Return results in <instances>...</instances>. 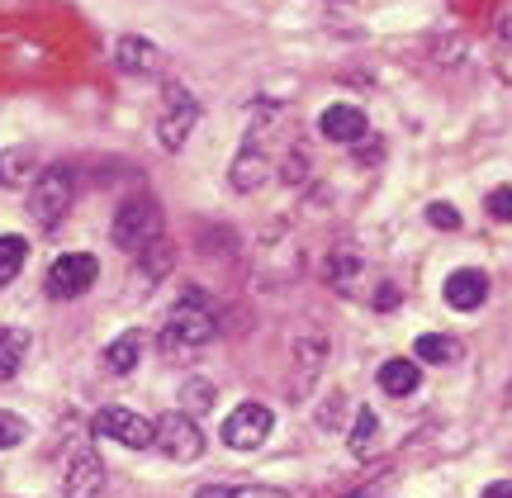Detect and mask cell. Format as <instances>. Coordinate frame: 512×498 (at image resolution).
<instances>
[{"label":"cell","instance_id":"obj_28","mask_svg":"<svg viewBox=\"0 0 512 498\" xmlns=\"http://www.w3.org/2000/svg\"><path fill=\"white\" fill-rule=\"evenodd\" d=\"M394 304H399V285H389V280H384L380 290H375V309H394Z\"/></svg>","mask_w":512,"mask_h":498},{"label":"cell","instance_id":"obj_11","mask_svg":"<svg viewBox=\"0 0 512 498\" xmlns=\"http://www.w3.org/2000/svg\"><path fill=\"white\" fill-rule=\"evenodd\" d=\"M105 489V465H100V456H95L91 446H81L72 456V465H67V475H62V494L67 498H95Z\"/></svg>","mask_w":512,"mask_h":498},{"label":"cell","instance_id":"obj_8","mask_svg":"<svg viewBox=\"0 0 512 498\" xmlns=\"http://www.w3.org/2000/svg\"><path fill=\"white\" fill-rule=\"evenodd\" d=\"M271 408L266 404H238L228 418H223V446H233V451H256V446L271 437Z\"/></svg>","mask_w":512,"mask_h":498},{"label":"cell","instance_id":"obj_10","mask_svg":"<svg viewBox=\"0 0 512 498\" xmlns=\"http://www.w3.org/2000/svg\"><path fill=\"white\" fill-rule=\"evenodd\" d=\"M114 67L124 76H138V81H147V76H157L166 67V57L162 48L152 43V38H138V34H128L114 43Z\"/></svg>","mask_w":512,"mask_h":498},{"label":"cell","instance_id":"obj_15","mask_svg":"<svg viewBox=\"0 0 512 498\" xmlns=\"http://www.w3.org/2000/svg\"><path fill=\"white\" fill-rule=\"evenodd\" d=\"M422 385V370L413 356H389L380 366V389L384 394H394V399H403V394H413V389Z\"/></svg>","mask_w":512,"mask_h":498},{"label":"cell","instance_id":"obj_20","mask_svg":"<svg viewBox=\"0 0 512 498\" xmlns=\"http://www.w3.org/2000/svg\"><path fill=\"white\" fill-rule=\"evenodd\" d=\"M24 351H29V342H24V332L0 328V380H15L19 366H24Z\"/></svg>","mask_w":512,"mask_h":498},{"label":"cell","instance_id":"obj_21","mask_svg":"<svg viewBox=\"0 0 512 498\" xmlns=\"http://www.w3.org/2000/svg\"><path fill=\"white\" fill-rule=\"evenodd\" d=\"M24 261H29V242L15 238V233H5V238H0V285H10V280L24 271Z\"/></svg>","mask_w":512,"mask_h":498},{"label":"cell","instance_id":"obj_1","mask_svg":"<svg viewBox=\"0 0 512 498\" xmlns=\"http://www.w3.org/2000/svg\"><path fill=\"white\" fill-rule=\"evenodd\" d=\"M261 110H256V124L247 129V143H242L238 162H233V171H228V181H233V190L238 195H252L256 185L266 181V171H271V129L280 124V105L275 100H256Z\"/></svg>","mask_w":512,"mask_h":498},{"label":"cell","instance_id":"obj_3","mask_svg":"<svg viewBox=\"0 0 512 498\" xmlns=\"http://www.w3.org/2000/svg\"><path fill=\"white\" fill-rule=\"evenodd\" d=\"M76 204V171L72 166H48L34 176V190H29V209H34L38 228H57L67 219V209Z\"/></svg>","mask_w":512,"mask_h":498},{"label":"cell","instance_id":"obj_24","mask_svg":"<svg viewBox=\"0 0 512 498\" xmlns=\"http://www.w3.org/2000/svg\"><path fill=\"white\" fill-rule=\"evenodd\" d=\"M214 399H219V389L209 385V380H185L181 385V408L190 413V418H195V413H209Z\"/></svg>","mask_w":512,"mask_h":498},{"label":"cell","instance_id":"obj_29","mask_svg":"<svg viewBox=\"0 0 512 498\" xmlns=\"http://www.w3.org/2000/svg\"><path fill=\"white\" fill-rule=\"evenodd\" d=\"M479 498H512V480H494V484H484V494Z\"/></svg>","mask_w":512,"mask_h":498},{"label":"cell","instance_id":"obj_22","mask_svg":"<svg viewBox=\"0 0 512 498\" xmlns=\"http://www.w3.org/2000/svg\"><path fill=\"white\" fill-rule=\"evenodd\" d=\"M375 437H380V418H375V408H361L356 413V423H351V456H366V451H375Z\"/></svg>","mask_w":512,"mask_h":498},{"label":"cell","instance_id":"obj_30","mask_svg":"<svg viewBox=\"0 0 512 498\" xmlns=\"http://www.w3.org/2000/svg\"><path fill=\"white\" fill-rule=\"evenodd\" d=\"M342 498H370V489H351V494H342Z\"/></svg>","mask_w":512,"mask_h":498},{"label":"cell","instance_id":"obj_12","mask_svg":"<svg viewBox=\"0 0 512 498\" xmlns=\"http://www.w3.org/2000/svg\"><path fill=\"white\" fill-rule=\"evenodd\" d=\"M446 304L451 309H460V314H470V309H479L484 299H489V276L484 271H475V266H460V271H451L446 276Z\"/></svg>","mask_w":512,"mask_h":498},{"label":"cell","instance_id":"obj_18","mask_svg":"<svg viewBox=\"0 0 512 498\" xmlns=\"http://www.w3.org/2000/svg\"><path fill=\"white\" fill-rule=\"evenodd\" d=\"M34 166H38L34 148H5L0 152V185H5V190H19V185L34 176Z\"/></svg>","mask_w":512,"mask_h":498},{"label":"cell","instance_id":"obj_19","mask_svg":"<svg viewBox=\"0 0 512 498\" xmlns=\"http://www.w3.org/2000/svg\"><path fill=\"white\" fill-rule=\"evenodd\" d=\"M195 498H290L275 484H200Z\"/></svg>","mask_w":512,"mask_h":498},{"label":"cell","instance_id":"obj_25","mask_svg":"<svg viewBox=\"0 0 512 498\" xmlns=\"http://www.w3.org/2000/svg\"><path fill=\"white\" fill-rule=\"evenodd\" d=\"M24 437H29L24 418H15V413H5V408H0V451H15Z\"/></svg>","mask_w":512,"mask_h":498},{"label":"cell","instance_id":"obj_2","mask_svg":"<svg viewBox=\"0 0 512 498\" xmlns=\"http://www.w3.org/2000/svg\"><path fill=\"white\" fill-rule=\"evenodd\" d=\"M114 242L133 252V257H143L152 242H162V204L152 200V195H133V200L119 204V214H114Z\"/></svg>","mask_w":512,"mask_h":498},{"label":"cell","instance_id":"obj_16","mask_svg":"<svg viewBox=\"0 0 512 498\" xmlns=\"http://www.w3.org/2000/svg\"><path fill=\"white\" fill-rule=\"evenodd\" d=\"M143 361V337L138 332H124V337H114L110 347H105V370L110 375H133Z\"/></svg>","mask_w":512,"mask_h":498},{"label":"cell","instance_id":"obj_14","mask_svg":"<svg viewBox=\"0 0 512 498\" xmlns=\"http://www.w3.org/2000/svg\"><path fill=\"white\" fill-rule=\"evenodd\" d=\"M290 356H294V370H299V380L309 385L313 375L323 370V361H328V337H323V332H313V328L294 332ZM304 385H299V389H304Z\"/></svg>","mask_w":512,"mask_h":498},{"label":"cell","instance_id":"obj_31","mask_svg":"<svg viewBox=\"0 0 512 498\" xmlns=\"http://www.w3.org/2000/svg\"><path fill=\"white\" fill-rule=\"evenodd\" d=\"M503 38H508V43H512V15L503 19Z\"/></svg>","mask_w":512,"mask_h":498},{"label":"cell","instance_id":"obj_27","mask_svg":"<svg viewBox=\"0 0 512 498\" xmlns=\"http://www.w3.org/2000/svg\"><path fill=\"white\" fill-rule=\"evenodd\" d=\"M489 214H494V219H503V223H512V185H494V190H489Z\"/></svg>","mask_w":512,"mask_h":498},{"label":"cell","instance_id":"obj_26","mask_svg":"<svg viewBox=\"0 0 512 498\" xmlns=\"http://www.w3.org/2000/svg\"><path fill=\"white\" fill-rule=\"evenodd\" d=\"M427 223H432V228H441V233H456L460 228V209L456 204H427Z\"/></svg>","mask_w":512,"mask_h":498},{"label":"cell","instance_id":"obj_6","mask_svg":"<svg viewBox=\"0 0 512 498\" xmlns=\"http://www.w3.org/2000/svg\"><path fill=\"white\" fill-rule=\"evenodd\" d=\"M95 280H100V261L91 252H67V257H57L48 266V276H43V290L53 299H76L86 295Z\"/></svg>","mask_w":512,"mask_h":498},{"label":"cell","instance_id":"obj_9","mask_svg":"<svg viewBox=\"0 0 512 498\" xmlns=\"http://www.w3.org/2000/svg\"><path fill=\"white\" fill-rule=\"evenodd\" d=\"M95 437H110V442H119V446L143 451V446H152V423H147L143 413H133V408L110 404L95 413Z\"/></svg>","mask_w":512,"mask_h":498},{"label":"cell","instance_id":"obj_5","mask_svg":"<svg viewBox=\"0 0 512 498\" xmlns=\"http://www.w3.org/2000/svg\"><path fill=\"white\" fill-rule=\"evenodd\" d=\"M195 124H200V100L185 91L181 81H166L162 114H157V143H162L166 152H181Z\"/></svg>","mask_w":512,"mask_h":498},{"label":"cell","instance_id":"obj_4","mask_svg":"<svg viewBox=\"0 0 512 498\" xmlns=\"http://www.w3.org/2000/svg\"><path fill=\"white\" fill-rule=\"evenodd\" d=\"M214 332H219V323H214V314L204 309V299L185 295L181 304L171 309V323H166L162 347H166V356H176V351H195V347H204V342H214Z\"/></svg>","mask_w":512,"mask_h":498},{"label":"cell","instance_id":"obj_23","mask_svg":"<svg viewBox=\"0 0 512 498\" xmlns=\"http://www.w3.org/2000/svg\"><path fill=\"white\" fill-rule=\"evenodd\" d=\"M356 271H361V257H356L351 247H337V252H328V261H323V276H328L337 290H347Z\"/></svg>","mask_w":512,"mask_h":498},{"label":"cell","instance_id":"obj_13","mask_svg":"<svg viewBox=\"0 0 512 498\" xmlns=\"http://www.w3.org/2000/svg\"><path fill=\"white\" fill-rule=\"evenodd\" d=\"M318 133L328 143H356V138H366V110H356V105H328V110L318 114Z\"/></svg>","mask_w":512,"mask_h":498},{"label":"cell","instance_id":"obj_17","mask_svg":"<svg viewBox=\"0 0 512 498\" xmlns=\"http://www.w3.org/2000/svg\"><path fill=\"white\" fill-rule=\"evenodd\" d=\"M413 351H418L413 361H432V366H456L460 356H465V347H460L456 337H446V332H422Z\"/></svg>","mask_w":512,"mask_h":498},{"label":"cell","instance_id":"obj_7","mask_svg":"<svg viewBox=\"0 0 512 498\" xmlns=\"http://www.w3.org/2000/svg\"><path fill=\"white\" fill-rule=\"evenodd\" d=\"M152 446H162L171 461H200L204 456V432L195 427V418L190 413H166V418H157L152 423Z\"/></svg>","mask_w":512,"mask_h":498}]
</instances>
